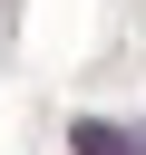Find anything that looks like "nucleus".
Instances as JSON below:
<instances>
[{"label": "nucleus", "instance_id": "1", "mask_svg": "<svg viewBox=\"0 0 146 155\" xmlns=\"http://www.w3.org/2000/svg\"><path fill=\"white\" fill-rule=\"evenodd\" d=\"M68 155H146V116H136V126H107V116H78V126H68Z\"/></svg>", "mask_w": 146, "mask_h": 155}]
</instances>
